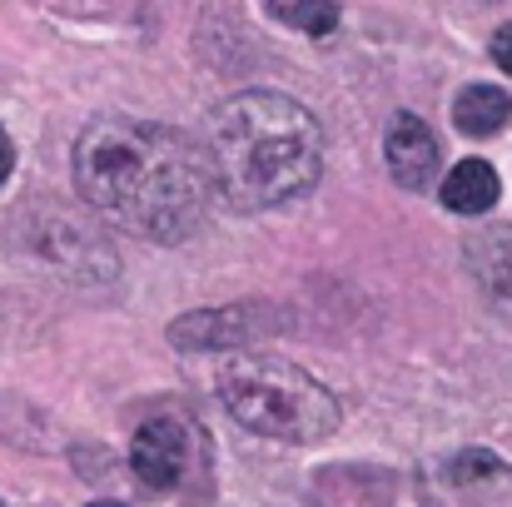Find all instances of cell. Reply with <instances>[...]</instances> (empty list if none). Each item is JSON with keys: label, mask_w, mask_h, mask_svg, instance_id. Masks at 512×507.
<instances>
[{"label": "cell", "mask_w": 512, "mask_h": 507, "mask_svg": "<svg viewBox=\"0 0 512 507\" xmlns=\"http://www.w3.org/2000/svg\"><path fill=\"white\" fill-rule=\"evenodd\" d=\"M75 189L120 234L150 244H184L209 224L214 169L209 155L174 125L100 115L75 140Z\"/></svg>", "instance_id": "obj_1"}, {"label": "cell", "mask_w": 512, "mask_h": 507, "mask_svg": "<svg viewBox=\"0 0 512 507\" xmlns=\"http://www.w3.org/2000/svg\"><path fill=\"white\" fill-rule=\"evenodd\" d=\"M209 169L219 194L244 209H279L324 174V130L284 90H239L209 115Z\"/></svg>", "instance_id": "obj_2"}, {"label": "cell", "mask_w": 512, "mask_h": 507, "mask_svg": "<svg viewBox=\"0 0 512 507\" xmlns=\"http://www.w3.org/2000/svg\"><path fill=\"white\" fill-rule=\"evenodd\" d=\"M214 388L224 413L269 443H324L343 418L339 398L309 368L279 353H229L214 373Z\"/></svg>", "instance_id": "obj_3"}, {"label": "cell", "mask_w": 512, "mask_h": 507, "mask_svg": "<svg viewBox=\"0 0 512 507\" xmlns=\"http://www.w3.org/2000/svg\"><path fill=\"white\" fill-rule=\"evenodd\" d=\"M130 468L150 493H184L194 478L209 473V438L184 413H155L135 428Z\"/></svg>", "instance_id": "obj_4"}, {"label": "cell", "mask_w": 512, "mask_h": 507, "mask_svg": "<svg viewBox=\"0 0 512 507\" xmlns=\"http://www.w3.org/2000/svg\"><path fill=\"white\" fill-rule=\"evenodd\" d=\"M274 329H279L274 309H264V304H229V309L179 314L170 329H165V338H170L179 353H239L254 338L274 334Z\"/></svg>", "instance_id": "obj_5"}, {"label": "cell", "mask_w": 512, "mask_h": 507, "mask_svg": "<svg viewBox=\"0 0 512 507\" xmlns=\"http://www.w3.org/2000/svg\"><path fill=\"white\" fill-rule=\"evenodd\" d=\"M383 160H388V174L398 189L408 194H428L433 179H438V165H443V150L433 140V130L418 120V115H393L388 120V135H383Z\"/></svg>", "instance_id": "obj_6"}, {"label": "cell", "mask_w": 512, "mask_h": 507, "mask_svg": "<svg viewBox=\"0 0 512 507\" xmlns=\"http://www.w3.org/2000/svg\"><path fill=\"white\" fill-rule=\"evenodd\" d=\"M438 194H443V204L453 214H488L498 204V194H503V179H498V169L488 160H463V165H453L443 174Z\"/></svg>", "instance_id": "obj_7"}, {"label": "cell", "mask_w": 512, "mask_h": 507, "mask_svg": "<svg viewBox=\"0 0 512 507\" xmlns=\"http://www.w3.org/2000/svg\"><path fill=\"white\" fill-rule=\"evenodd\" d=\"M508 120H512V100H508V90H498V85H468L453 100V125L463 135H473V140L498 135Z\"/></svg>", "instance_id": "obj_8"}, {"label": "cell", "mask_w": 512, "mask_h": 507, "mask_svg": "<svg viewBox=\"0 0 512 507\" xmlns=\"http://www.w3.org/2000/svg\"><path fill=\"white\" fill-rule=\"evenodd\" d=\"M468 259H473V269H478V279L503 299L512 304V229H488V234H478L473 239V249H468Z\"/></svg>", "instance_id": "obj_9"}, {"label": "cell", "mask_w": 512, "mask_h": 507, "mask_svg": "<svg viewBox=\"0 0 512 507\" xmlns=\"http://www.w3.org/2000/svg\"><path fill=\"white\" fill-rule=\"evenodd\" d=\"M269 15L299 35H329L339 30V0H264Z\"/></svg>", "instance_id": "obj_10"}, {"label": "cell", "mask_w": 512, "mask_h": 507, "mask_svg": "<svg viewBox=\"0 0 512 507\" xmlns=\"http://www.w3.org/2000/svg\"><path fill=\"white\" fill-rule=\"evenodd\" d=\"M498 473H508L493 453H483V448H473V453H458L453 463H448V478L453 483H483V478H498Z\"/></svg>", "instance_id": "obj_11"}, {"label": "cell", "mask_w": 512, "mask_h": 507, "mask_svg": "<svg viewBox=\"0 0 512 507\" xmlns=\"http://www.w3.org/2000/svg\"><path fill=\"white\" fill-rule=\"evenodd\" d=\"M493 60H498V65H503V70L512 75V25L493 35Z\"/></svg>", "instance_id": "obj_12"}, {"label": "cell", "mask_w": 512, "mask_h": 507, "mask_svg": "<svg viewBox=\"0 0 512 507\" xmlns=\"http://www.w3.org/2000/svg\"><path fill=\"white\" fill-rule=\"evenodd\" d=\"M10 169H15V145H10V135H5V125H0V184L10 179Z\"/></svg>", "instance_id": "obj_13"}, {"label": "cell", "mask_w": 512, "mask_h": 507, "mask_svg": "<svg viewBox=\"0 0 512 507\" xmlns=\"http://www.w3.org/2000/svg\"><path fill=\"white\" fill-rule=\"evenodd\" d=\"M90 507H120V503H90Z\"/></svg>", "instance_id": "obj_14"}]
</instances>
